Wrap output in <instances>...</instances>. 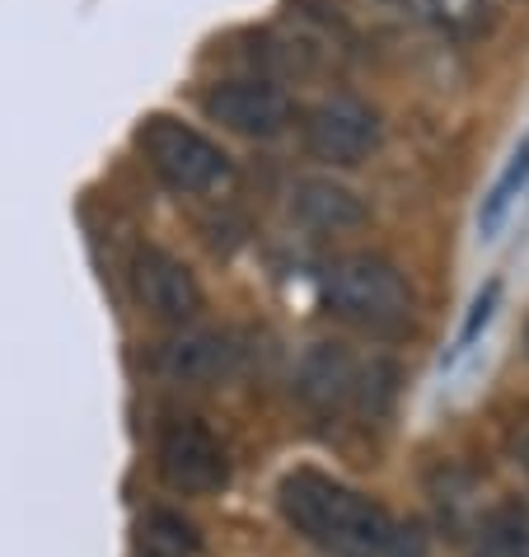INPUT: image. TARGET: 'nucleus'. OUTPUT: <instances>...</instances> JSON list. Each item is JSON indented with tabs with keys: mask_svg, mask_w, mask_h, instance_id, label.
<instances>
[{
	"mask_svg": "<svg viewBox=\"0 0 529 557\" xmlns=\"http://www.w3.org/2000/svg\"><path fill=\"white\" fill-rule=\"evenodd\" d=\"M276 506L305 544L329 557H384L394 520L380 502L319 469H291L276 487Z\"/></svg>",
	"mask_w": 529,
	"mask_h": 557,
	"instance_id": "obj_1",
	"label": "nucleus"
},
{
	"mask_svg": "<svg viewBox=\"0 0 529 557\" xmlns=\"http://www.w3.org/2000/svg\"><path fill=\"white\" fill-rule=\"evenodd\" d=\"M323 309L366 337H403L417 319L413 286L384 253H342L323 272Z\"/></svg>",
	"mask_w": 529,
	"mask_h": 557,
	"instance_id": "obj_2",
	"label": "nucleus"
},
{
	"mask_svg": "<svg viewBox=\"0 0 529 557\" xmlns=\"http://www.w3.org/2000/svg\"><path fill=\"white\" fill-rule=\"evenodd\" d=\"M394 380L398 375L389 361H361L342 343H315L295 366V394L319 417H384L389 398H394Z\"/></svg>",
	"mask_w": 529,
	"mask_h": 557,
	"instance_id": "obj_3",
	"label": "nucleus"
},
{
	"mask_svg": "<svg viewBox=\"0 0 529 557\" xmlns=\"http://www.w3.org/2000/svg\"><path fill=\"white\" fill-rule=\"evenodd\" d=\"M136 146H142L146 164L160 174L174 193H188V197H207V193H221L230 188L235 178V160L201 136L188 122L169 117V113H155L136 127Z\"/></svg>",
	"mask_w": 529,
	"mask_h": 557,
	"instance_id": "obj_4",
	"label": "nucleus"
},
{
	"mask_svg": "<svg viewBox=\"0 0 529 557\" xmlns=\"http://www.w3.org/2000/svg\"><path fill=\"white\" fill-rule=\"evenodd\" d=\"M380 136H384L380 113L366 99H356V95L319 99L305 113V146H309V154L323 160V164H337V169H352V164L370 160V154L380 150Z\"/></svg>",
	"mask_w": 529,
	"mask_h": 557,
	"instance_id": "obj_5",
	"label": "nucleus"
},
{
	"mask_svg": "<svg viewBox=\"0 0 529 557\" xmlns=\"http://www.w3.org/2000/svg\"><path fill=\"white\" fill-rule=\"evenodd\" d=\"M155 469H160V483L169 492H179V497H211V492H221L230 483L225 445L201 422L164 426L160 450H155Z\"/></svg>",
	"mask_w": 529,
	"mask_h": 557,
	"instance_id": "obj_6",
	"label": "nucleus"
},
{
	"mask_svg": "<svg viewBox=\"0 0 529 557\" xmlns=\"http://www.w3.org/2000/svg\"><path fill=\"white\" fill-rule=\"evenodd\" d=\"M201 113L221 122L225 132L248 136V141H272L295 117V103L282 85L268 81H221L201 95Z\"/></svg>",
	"mask_w": 529,
	"mask_h": 557,
	"instance_id": "obj_7",
	"label": "nucleus"
},
{
	"mask_svg": "<svg viewBox=\"0 0 529 557\" xmlns=\"http://www.w3.org/2000/svg\"><path fill=\"white\" fill-rule=\"evenodd\" d=\"M132 290H136V300H142L146 314L169 323V329L193 323L201 314V305H207L201 300L197 276L188 272V262L174 258L169 249H155V244L136 249V258H132Z\"/></svg>",
	"mask_w": 529,
	"mask_h": 557,
	"instance_id": "obj_8",
	"label": "nucleus"
},
{
	"mask_svg": "<svg viewBox=\"0 0 529 557\" xmlns=\"http://www.w3.org/2000/svg\"><path fill=\"white\" fill-rule=\"evenodd\" d=\"M235 366H239L235 337L216 329H183L160 347V375L188 384V389H211V384L235 375Z\"/></svg>",
	"mask_w": 529,
	"mask_h": 557,
	"instance_id": "obj_9",
	"label": "nucleus"
},
{
	"mask_svg": "<svg viewBox=\"0 0 529 557\" xmlns=\"http://www.w3.org/2000/svg\"><path fill=\"white\" fill-rule=\"evenodd\" d=\"M291 211L300 215V221L309 230H356V225H366V202L356 197L352 188H342V183L333 178H305L300 188H295V202Z\"/></svg>",
	"mask_w": 529,
	"mask_h": 557,
	"instance_id": "obj_10",
	"label": "nucleus"
},
{
	"mask_svg": "<svg viewBox=\"0 0 529 557\" xmlns=\"http://www.w3.org/2000/svg\"><path fill=\"white\" fill-rule=\"evenodd\" d=\"M197 530L179 510H164L155 506L136 520V544H132V557H197Z\"/></svg>",
	"mask_w": 529,
	"mask_h": 557,
	"instance_id": "obj_11",
	"label": "nucleus"
},
{
	"mask_svg": "<svg viewBox=\"0 0 529 557\" xmlns=\"http://www.w3.org/2000/svg\"><path fill=\"white\" fill-rule=\"evenodd\" d=\"M469 557H529V506H502Z\"/></svg>",
	"mask_w": 529,
	"mask_h": 557,
	"instance_id": "obj_12",
	"label": "nucleus"
},
{
	"mask_svg": "<svg viewBox=\"0 0 529 557\" xmlns=\"http://www.w3.org/2000/svg\"><path fill=\"white\" fill-rule=\"evenodd\" d=\"M488 5L492 0H413V10L445 34H478L488 24Z\"/></svg>",
	"mask_w": 529,
	"mask_h": 557,
	"instance_id": "obj_13",
	"label": "nucleus"
},
{
	"mask_svg": "<svg viewBox=\"0 0 529 557\" xmlns=\"http://www.w3.org/2000/svg\"><path fill=\"white\" fill-rule=\"evenodd\" d=\"M496 296H502V286H488V290H482V296H478V305H473V314H469V323H464V333H459V351L464 347H469L473 343V333L482 329V323H488L492 319V309H496Z\"/></svg>",
	"mask_w": 529,
	"mask_h": 557,
	"instance_id": "obj_14",
	"label": "nucleus"
},
{
	"mask_svg": "<svg viewBox=\"0 0 529 557\" xmlns=\"http://www.w3.org/2000/svg\"><path fill=\"white\" fill-rule=\"evenodd\" d=\"M516 459H520V469L529 478V417H525V426H520V436H516Z\"/></svg>",
	"mask_w": 529,
	"mask_h": 557,
	"instance_id": "obj_15",
	"label": "nucleus"
},
{
	"mask_svg": "<svg viewBox=\"0 0 529 557\" xmlns=\"http://www.w3.org/2000/svg\"><path fill=\"white\" fill-rule=\"evenodd\" d=\"M525 351H529V329H525Z\"/></svg>",
	"mask_w": 529,
	"mask_h": 557,
	"instance_id": "obj_16",
	"label": "nucleus"
}]
</instances>
